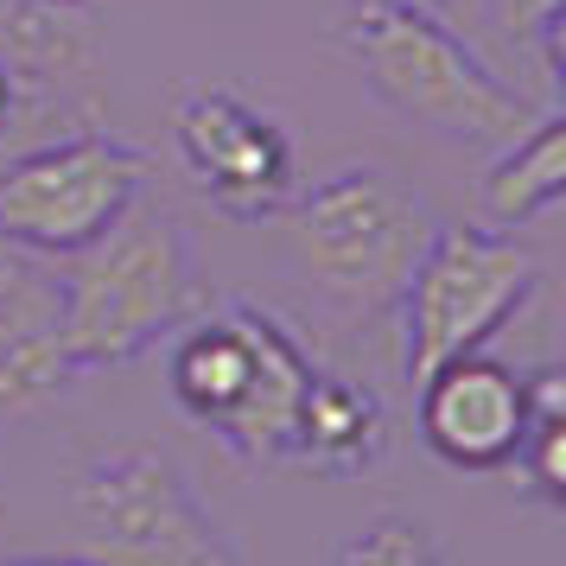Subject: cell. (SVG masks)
<instances>
[{
  "mask_svg": "<svg viewBox=\"0 0 566 566\" xmlns=\"http://www.w3.org/2000/svg\"><path fill=\"white\" fill-rule=\"evenodd\" d=\"M90 566H242L185 464L154 439H115L71 478Z\"/></svg>",
  "mask_w": 566,
  "mask_h": 566,
  "instance_id": "obj_5",
  "label": "cell"
},
{
  "mask_svg": "<svg viewBox=\"0 0 566 566\" xmlns=\"http://www.w3.org/2000/svg\"><path fill=\"white\" fill-rule=\"evenodd\" d=\"M318 363L286 332L274 312L230 300L198 306L172 332L166 388L191 427H205L217 446H230L249 471H274L293 459V427L306 408Z\"/></svg>",
  "mask_w": 566,
  "mask_h": 566,
  "instance_id": "obj_1",
  "label": "cell"
},
{
  "mask_svg": "<svg viewBox=\"0 0 566 566\" xmlns=\"http://www.w3.org/2000/svg\"><path fill=\"white\" fill-rule=\"evenodd\" d=\"M147 172L154 159L103 128L20 147L0 159V242L39 261H71L140 205Z\"/></svg>",
  "mask_w": 566,
  "mask_h": 566,
  "instance_id": "obj_7",
  "label": "cell"
},
{
  "mask_svg": "<svg viewBox=\"0 0 566 566\" xmlns=\"http://www.w3.org/2000/svg\"><path fill=\"white\" fill-rule=\"evenodd\" d=\"M39 7H57V13H90L96 0H39Z\"/></svg>",
  "mask_w": 566,
  "mask_h": 566,
  "instance_id": "obj_18",
  "label": "cell"
},
{
  "mask_svg": "<svg viewBox=\"0 0 566 566\" xmlns=\"http://www.w3.org/2000/svg\"><path fill=\"white\" fill-rule=\"evenodd\" d=\"M433 205L382 166H344L312 191H293L281 210V242L293 274L350 318L395 312L427 235Z\"/></svg>",
  "mask_w": 566,
  "mask_h": 566,
  "instance_id": "obj_3",
  "label": "cell"
},
{
  "mask_svg": "<svg viewBox=\"0 0 566 566\" xmlns=\"http://www.w3.org/2000/svg\"><path fill=\"white\" fill-rule=\"evenodd\" d=\"M64 350L77 369H128L205 306L198 242L179 217L134 205L64 261Z\"/></svg>",
  "mask_w": 566,
  "mask_h": 566,
  "instance_id": "obj_2",
  "label": "cell"
},
{
  "mask_svg": "<svg viewBox=\"0 0 566 566\" xmlns=\"http://www.w3.org/2000/svg\"><path fill=\"white\" fill-rule=\"evenodd\" d=\"M77 376L64 350V286L39 255L0 242V420L45 408Z\"/></svg>",
  "mask_w": 566,
  "mask_h": 566,
  "instance_id": "obj_10",
  "label": "cell"
},
{
  "mask_svg": "<svg viewBox=\"0 0 566 566\" xmlns=\"http://www.w3.org/2000/svg\"><path fill=\"white\" fill-rule=\"evenodd\" d=\"M0 7H20V0H0Z\"/></svg>",
  "mask_w": 566,
  "mask_h": 566,
  "instance_id": "obj_20",
  "label": "cell"
},
{
  "mask_svg": "<svg viewBox=\"0 0 566 566\" xmlns=\"http://www.w3.org/2000/svg\"><path fill=\"white\" fill-rule=\"evenodd\" d=\"M0 566H90V560H0Z\"/></svg>",
  "mask_w": 566,
  "mask_h": 566,
  "instance_id": "obj_19",
  "label": "cell"
},
{
  "mask_svg": "<svg viewBox=\"0 0 566 566\" xmlns=\"http://www.w3.org/2000/svg\"><path fill=\"white\" fill-rule=\"evenodd\" d=\"M172 159L185 185L230 223H268L293 198L286 128L223 83H191L172 103Z\"/></svg>",
  "mask_w": 566,
  "mask_h": 566,
  "instance_id": "obj_8",
  "label": "cell"
},
{
  "mask_svg": "<svg viewBox=\"0 0 566 566\" xmlns=\"http://www.w3.org/2000/svg\"><path fill=\"white\" fill-rule=\"evenodd\" d=\"M344 52L369 83V96L413 128H433L464 147H510L535 128V108L515 83H503L452 27L427 13H344Z\"/></svg>",
  "mask_w": 566,
  "mask_h": 566,
  "instance_id": "obj_4",
  "label": "cell"
},
{
  "mask_svg": "<svg viewBox=\"0 0 566 566\" xmlns=\"http://www.w3.org/2000/svg\"><path fill=\"white\" fill-rule=\"evenodd\" d=\"M57 83L52 77H39V71H27V64H13V57H0V154L27 134L32 122V108L52 96Z\"/></svg>",
  "mask_w": 566,
  "mask_h": 566,
  "instance_id": "obj_16",
  "label": "cell"
},
{
  "mask_svg": "<svg viewBox=\"0 0 566 566\" xmlns=\"http://www.w3.org/2000/svg\"><path fill=\"white\" fill-rule=\"evenodd\" d=\"M337 566H446L439 541L413 515H382L337 547Z\"/></svg>",
  "mask_w": 566,
  "mask_h": 566,
  "instance_id": "obj_15",
  "label": "cell"
},
{
  "mask_svg": "<svg viewBox=\"0 0 566 566\" xmlns=\"http://www.w3.org/2000/svg\"><path fill=\"white\" fill-rule=\"evenodd\" d=\"M541 261L515 230L484 223H433L401 293V369L420 382L427 369L484 350L515 312L535 300Z\"/></svg>",
  "mask_w": 566,
  "mask_h": 566,
  "instance_id": "obj_6",
  "label": "cell"
},
{
  "mask_svg": "<svg viewBox=\"0 0 566 566\" xmlns=\"http://www.w3.org/2000/svg\"><path fill=\"white\" fill-rule=\"evenodd\" d=\"M388 459V408L382 395L357 376H337V369H312L306 408L293 427V459L318 478H363Z\"/></svg>",
  "mask_w": 566,
  "mask_h": 566,
  "instance_id": "obj_11",
  "label": "cell"
},
{
  "mask_svg": "<svg viewBox=\"0 0 566 566\" xmlns=\"http://www.w3.org/2000/svg\"><path fill=\"white\" fill-rule=\"evenodd\" d=\"M496 32L510 39L515 52H528L541 64V77H547V96L560 103L566 96V0H484Z\"/></svg>",
  "mask_w": 566,
  "mask_h": 566,
  "instance_id": "obj_14",
  "label": "cell"
},
{
  "mask_svg": "<svg viewBox=\"0 0 566 566\" xmlns=\"http://www.w3.org/2000/svg\"><path fill=\"white\" fill-rule=\"evenodd\" d=\"M515 471H522V484L535 490L541 510H560L566 503V382H560V369L528 376V433H522Z\"/></svg>",
  "mask_w": 566,
  "mask_h": 566,
  "instance_id": "obj_13",
  "label": "cell"
},
{
  "mask_svg": "<svg viewBox=\"0 0 566 566\" xmlns=\"http://www.w3.org/2000/svg\"><path fill=\"white\" fill-rule=\"evenodd\" d=\"M452 0H344V13H427V20H439Z\"/></svg>",
  "mask_w": 566,
  "mask_h": 566,
  "instance_id": "obj_17",
  "label": "cell"
},
{
  "mask_svg": "<svg viewBox=\"0 0 566 566\" xmlns=\"http://www.w3.org/2000/svg\"><path fill=\"white\" fill-rule=\"evenodd\" d=\"M420 439L452 471H503L528 433V376L490 350L439 363L420 376Z\"/></svg>",
  "mask_w": 566,
  "mask_h": 566,
  "instance_id": "obj_9",
  "label": "cell"
},
{
  "mask_svg": "<svg viewBox=\"0 0 566 566\" xmlns=\"http://www.w3.org/2000/svg\"><path fill=\"white\" fill-rule=\"evenodd\" d=\"M560 191H566V122L547 108L522 140L490 154L484 179H478V217H484V230H522V223H535L560 205Z\"/></svg>",
  "mask_w": 566,
  "mask_h": 566,
  "instance_id": "obj_12",
  "label": "cell"
}]
</instances>
